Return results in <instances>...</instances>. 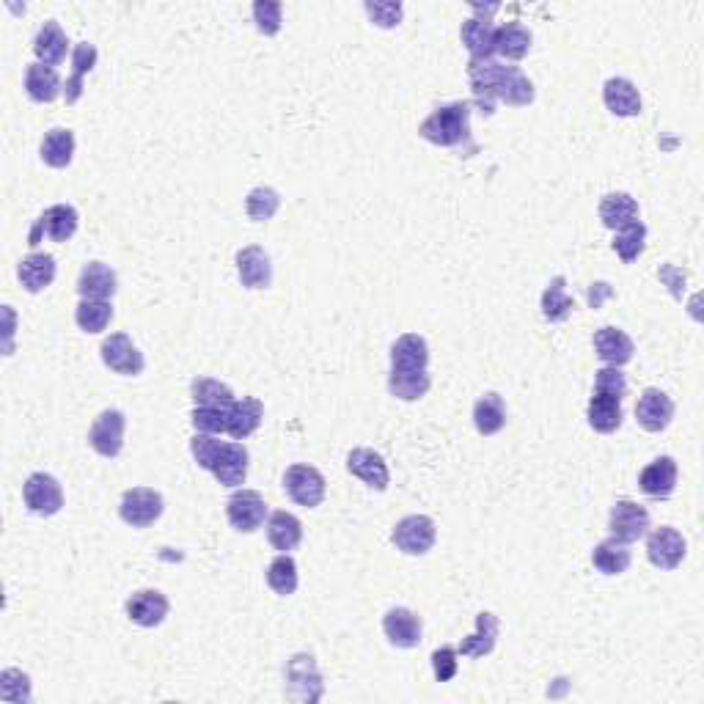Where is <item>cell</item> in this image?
Listing matches in <instances>:
<instances>
[{
  "instance_id": "6da1fadb",
  "label": "cell",
  "mask_w": 704,
  "mask_h": 704,
  "mask_svg": "<svg viewBox=\"0 0 704 704\" xmlns=\"http://www.w3.org/2000/svg\"><path fill=\"white\" fill-rule=\"evenodd\" d=\"M468 80L473 97L484 113H493L495 102H506L512 108H523L534 102V83L517 66L501 64L498 58H471Z\"/></svg>"
},
{
  "instance_id": "7a4b0ae2",
  "label": "cell",
  "mask_w": 704,
  "mask_h": 704,
  "mask_svg": "<svg viewBox=\"0 0 704 704\" xmlns=\"http://www.w3.org/2000/svg\"><path fill=\"white\" fill-rule=\"evenodd\" d=\"M468 132H471V102H462V99L435 108L418 127V135L424 141L446 146V149L468 141Z\"/></svg>"
},
{
  "instance_id": "3957f363",
  "label": "cell",
  "mask_w": 704,
  "mask_h": 704,
  "mask_svg": "<svg viewBox=\"0 0 704 704\" xmlns=\"http://www.w3.org/2000/svg\"><path fill=\"white\" fill-rule=\"evenodd\" d=\"M325 693L322 685V674L317 669L314 655H292L286 663V696L295 702H319Z\"/></svg>"
},
{
  "instance_id": "277c9868",
  "label": "cell",
  "mask_w": 704,
  "mask_h": 704,
  "mask_svg": "<svg viewBox=\"0 0 704 704\" xmlns=\"http://www.w3.org/2000/svg\"><path fill=\"white\" fill-rule=\"evenodd\" d=\"M435 539H438V528H435V520L427 515L402 517L391 531V542L405 556H424L435 548Z\"/></svg>"
},
{
  "instance_id": "5b68a950",
  "label": "cell",
  "mask_w": 704,
  "mask_h": 704,
  "mask_svg": "<svg viewBox=\"0 0 704 704\" xmlns=\"http://www.w3.org/2000/svg\"><path fill=\"white\" fill-rule=\"evenodd\" d=\"M163 495L152 487H132L121 495L119 515L121 520L132 528H149L154 526L163 515Z\"/></svg>"
},
{
  "instance_id": "8992f818",
  "label": "cell",
  "mask_w": 704,
  "mask_h": 704,
  "mask_svg": "<svg viewBox=\"0 0 704 704\" xmlns=\"http://www.w3.org/2000/svg\"><path fill=\"white\" fill-rule=\"evenodd\" d=\"M498 11V3H490V6H473V17L471 20L462 22V44L465 50L471 53V58H495L493 53V36H495V25H493V14Z\"/></svg>"
},
{
  "instance_id": "52a82bcc",
  "label": "cell",
  "mask_w": 704,
  "mask_h": 704,
  "mask_svg": "<svg viewBox=\"0 0 704 704\" xmlns=\"http://www.w3.org/2000/svg\"><path fill=\"white\" fill-rule=\"evenodd\" d=\"M284 490L297 506L314 509V506L322 504V498H325V476H322L314 465L297 462V465H289V468H286Z\"/></svg>"
},
{
  "instance_id": "ba28073f",
  "label": "cell",
  "mask_w": 704,
  "mask_h": 704,
  "mask_svg": "<svg viewBox=\"0 0 704 704\" xmlns=\"http://www.w3.org/2000/svg\"><path fill=\"white\" fill-rule=\"evenodd\" d=\"M22 498H25V506L31 509L33 515L39 517L58 515L61 506H64V490L50 473H31L28 482L22 484Z\"/></svg>"
},
{
  "instance_id": "9c48e42d",
  "label": "cell",
  "mask_w": 704,
  "mask_h": 704,
  "mask_svg": "<svg viewBox=\"0 0 704 704\" xmlns=\"http://www.w3.org/2000/svg\"><path fill=\"white\" fill-rule=\"evenodd\" d=\"M124 427H127V418L121 410H102L94 424L88 429V443L91 449L97 451L99 457H119L121 446H124Z\"/></svg>"
},
{
  "instance_id": "30bf717a",
  "label": "cell",
  "mask_w": 704,
  "mask_h": 704,
  "mask_svg": "<svg viewBox=\"0 0 704 704\" xmlns=\"http://www.w3.org/2000/svg\"><path fill=\"white\" fill-rule=\"evenodd\" d=\"M77 209L69 207V204H53L42 212V218L33 223L31 237H28V245H39L42 237H50L53 242H66L75 237L77 231Z\"/></svg>"
},
{
  "instance_id": "8fae6325",
  "label": "cell",
  "mask_w": 704,
  "mask_h": 704,
  "mask_svg": "<svg viewBox=\"0 0 704 704\" xmlns=\"http://www.w3.org/2000/svg\"><path fill=\"white\" fill-rule=\"evenodd\" d=\"M688 553V542L677 528L660 526L647 537V556L658 570H677Z\"/></svg>"
},
{
  "instance_id": "7c38bea8",
  "label": "cell",
  "mask_w": 704,
  "mask_h": 704,
  "mask_svg": "<svg viewBox=\"0 0 704 704\" xmlns=\"http://www.w3.org/2000/svg\"><path fill=\"white\" fill-rule=\"evenodd\" d=\"M264 515H267V504H264L262 493H256V490H237L226 501V517H229L231 528L240 534H253L264 523Z\"/></svg>"
},
{
  "instance_id": "4fadbf2b",
  "label": "cell",
  "mask_w": 704,
  "mask_h": 704,
  "mask_svg": "<svg viewBox=\"0 0 704 704\" xmlns=\"http://www.w3.org/2000/svg\"><path fill=\"white\" fill-rule=\"evenodd\" d=\"M102 363L108 366L110 372L124 374V377H135L143 372V352L132 344V339L127 333H113L108 339L102 341Z\"/></svg>"
},
{
  "instance_id": "5bb4252c",
  "label": "cell",
  "mask_w": 704,
  "mask_h": 704,
  "mask_svg": "<svg viewBox=\"0 0 704 704\" xmlns=\"http://www.w3.org/2000/svg\"><path fill=\"white\" fill-rule=\"evenodd\" d=\"M608 528L611 537L622 539V542H636L649 531V512L644 506H638L630 498H622L611 506V517H608Z\"/></svg>"
},
{
  "instance_id": "9a60e30c",
  "label": "cell",
  "mask_w": 704,
  "mask_h": 704,
  "mask_svg": "<svg viewBox=\"0 0 704 704\" xmlns=\"http://www.w3.org/2000/svg\"><path fill=\"white\" fill-rule=\"evenodd\" d=\"M383 633L394 647L413 649L421 644L424 625H421V616L413 614L410 608H391L383 616Z\"/></svg>"
},
{
  "instance_id": "2e32d148",
  "label": "cell",
  "mask_w": 704,
  "mask_h": 704,
  "mask_svg": "<svg viewBox=\"0 0 704 704\" xmlns=\"http://www.w3.org/2000/svg\"><path fill=\"white\" fill-rule=\"evenodd\" d=\"M347 471L352 476H358L366 487H372L377 493H383L388 482H391V473H388L383 454H377L374 449H352L347 454Z\"/></svg>"
},
{
  "instance_id": "e0dca14e",
  "label": "cell",
  "mask_w": 704,
  "mask_h": 704,
  "mask_svg": "<svg viewBox=\"0 0 704 704\" xmlns=\"http://www.w3.org/2000/svg\"><path fill=\"white\" fill-rule=\"evenodd\" d=\"M636 418L641 429L647 432H663L674 418V402L669 394H663L660 388H647L644 394L638 396Z\"/></svg>"
},
{
  "instance_id": "ac0fdd59",
  "label": "cell",
  "mask_w": 704,
  "mask_h": 704,
  "mask_svg": "<svg viewBox=\"0 0 704 704\" xmlns=\"http://www.w3.org/2000/svg\"><path fill=\"white\" fill-rule=\"evenodd\" d=\"M168 611H171V603H168V597H165L163 592H157V589H141V592H135L130 600H127V616H130L138 627L163 625Z\"/></svg>"
},
{
  "instance_id": "d6986e66",
  "label": "cell",
  "mask_w": 704,
  "mask_h": 704,
  "mask_svg": "<svg viewBox=\"0 0 704 704\" xmlns=\"http://www.w3.org/2000/svg\"><path fill=\"white\" fill-rule=\"evenodd\" d=\"M237 275L245 289H267L273 284V264L259 245H248L237 253Z\"/></svg>"
},
{
  "instance_id": "ffe728a7",
  "label": "cell",
  "mask_w": 704,
  "mask_h": 704,
  "mask_svg": "<svg viewBox=\"0 0 704 704\" xmlns=\"http://www.w3.org/2000/svg\"><path fill=\"white\" fill-rule=\"evenodd\" d=\"M594 350H597V358L605 363V366H625V363L633 361V352H636V344L633 339L627 336L625 330L619 328H600L594 333Z\"/></svg>"
},
{
  "instance_id": "44dd1931",
  "label": "cell",
  "mask_w": 704,
  "mask_h": 704,
  "mask_svg": "<svg viewBox=\"0 0 704 704\" xmlns=\"http://www.w3.org/2000/svg\"><path fill=\"white\" fill-rule=\"evenodd\" d=\"M677 462L674 457H658L638 473V487L649 498H669L677 487Z\"/></svg>"
},
{
  "instance_id": "7402d4cb",
  "label": "cell",
  "mask_w": 704,
  "mask_h": 704,
  "mask_svg": "<svg viewBox=\"0 0 704 704\" xmlns=\"http://www.w3.org/2000/svg\"><path fill=\"white\" fill-rule=\"evenodd\" d=\"M429 347L416 333H405L391 347V372H427Z\"/></svg>"
},
{
  "instance_id": "603a6c76",
  "label": "cell",
  "mask_w": 704,
  "mask_h": 704,
  "mask_svg": "<svg viewBox=\"0 0 704 704\" xmlns=\"http://www.w3.org/2000/svg\"><path fill=\"white\" fill-rule=\"evenodd\" d=\"M603 102L605 108L611 110L614 116H622V119H630V116H638V113H641V94H638L636 83L627 80V77H611V80H605Z\"/></svg>"
},
{
  "instance_id": "cb8c5ba5",
  "label": "cell",
  "mask_w": 704,
  "mask_h": 704,
  "mask_svg": "<svg viewBox=\"0 0 704 704\" xmlns=\"http://www.w3.org/2000/svg\"><path fill=\"white\" fill-rule=\"evenodd\" d=\"M116 286V273L102 262H88L77 278V292L83 300H110L116 295Z\"/></svg>"
},
{
  "instance_id": "d4e9b609",
  "label": "cell",
  "mask_w": 704,
  "mask_h": 704,
  "mask_svg": "<svg viewBox=\"0 0 704 704\" xmlns=\"http://www.w3.org/2000/svg\"><path fill=\"white\" fill-rule=\"evenodd\" d=\"M248 460L251 457H248V449L242 443H223L218 462L209 473L223 487H240V484H245V476H248Z\"/></svg>"
},
{
  "instance_id": "484cf974",
  "label": "cell",
  "mask_w": 704,
  "mask_h": 704,
  "mask_svg": "<svg viewBox=\"0 0 704 704\" xmlns=\"http://www.w3.org/2000/svg\"><path fill=\"white\" fill-rule=\"evenodd\" d=\"M262 416L264 405L259 399H253V396L234 399V405L229 407V418H226V432L234 440L251 438L253 432L259 429V424H262Z\"/></svg>"
},
{
  "instance_id": "4316f807",
  "label": "cell",
  "mask_w": 704,
  "mask_h": 704,
  "mask_svg": "<svg viewBox=\"0 0 704 704\" xmlns=\"http://www.w3.org/2000/svg\"><path fill=\"white\" fill-rule=\"evenodd\" d=\"M498 630H501L498 616L490 614V611H482V614L476 616V633L462 638L457 652L465 655V658H484V655H490L495 649V641H498Z\"/></svg>"
},
{
  "instance_id": "83f0119b",
  "label": "cell",
  "mask_w": 704,
  "mask_h": 704,
  "mask_svg": "<svg viewBox=\"0 0 704 704\" xmlns=\"http://www.w3.org/2000/svg\"><path fill=\"white\" fill-rule=\"evenodd\" d=\"M66 50H69V39H66L64 28L55 20H47L33 39V53L39 58V64L58 66L64 64Z\"/></svg>"
},
{
  "instance_id": "f1b7e54d",
  "label": "cell",
  "mask_w": 704,
  "mask_h": 704,
  "mask_svg": "<svg viewBox=\"0 0 704 704\" xmlns=\"http://www.w3.org/2000/svg\"><path fill=\"white\" fill-rule=\"evenodd\" d=\"M528 50H531V31H528L526 25H520V22H504V25L495 28V55L509 58V61H520V58H526Z\"/></svg>"
},
{
  "instance_id": "f546056e",
  "label": "cell",
  "mask_w": 704,
  "mask_h": 704,
  "mask_svg": "<svg viewBox=\"0 0 704 704\" xmlns=\"http://www.w3.org/2000/svg\"><path fill=\"white\" fill-rule=\"evenodd\" d=\"M17 275H20L22 286L36 295V292H42L55 281V256L39 251L28 253L17 267Z\"/></svg>"
},
{
  "instance_id": "4dcf8cb0",
  "label": "cell",
  "mask_w": 704,
  "mask_h": 704,
  "mask_svg": "<svg viewBox=\"0 0 704 704\" xmlns=\"http://www.w3.org/2000/svg\"><path fill=\"white\" fill-rule=\"evenodd\" d=\"M586 416H589V424H592L594 432L611 435V432L622 427V396L594 391L592 399H589V413Z\"/></svg>"
},
{
  "instance_id": "1f68e13d",
  "label": "cell",
  "mask_w": 704,
  "mask_h": 704,
  "mask_svg": "<svg viewBox=\"0 0 704 704\" xmlns=\"http://www.w3.org/2000/svg\"><path fill=\"white\" fill-rule=\"evenodd\" d=\"M97 47L88 42H80L75 44V50H72V77L66 80L64 86V99L66 105H75L77 99L83 97V77L97 66Z\"/></svg>"
},
{
  "instance_id": "d6a6232c",
  "label": "cell",
  "mask_w": 704,
  "mask_h": 704,
  "mask_svg": "<svg viewBox=\"0 0 704 704\" xmlns=\"http://www.w3.org/2000/svg\"><path fill=\"white\" fill-rule=\"evenodd\" d=\"M267 539H270V545L275 550L289 553V550H295L303 542V523L292 512H284V509L273 512L270 523H267Z\"/></svg>"
},
{
  "instance_id": "836d02e7",
  "label": "cell",
  "mask_w": 704,
  "mask_h": 704,
  "mask_svg": "<svg viewBox=\"0 0 704 704\" xmlns=\"http://www.w3.org/2000/svg\"><path fill=\"white\" fill-rule=\"evenodd\" d=\"M600 220L608 229H625L638 220V204L630 193H608L600 201Z\"/></svg>"
},
{
  "instance_id": "e575fe53",
  "label": "cell",
  "mask_w": 704,
  "mask_h": 704,
  "mask_svg": "<svg viewBox=\"0 0 704 704\" xmlns=\"http://www.w3.org/2000/svg\"><path fill=\"white\" fill-rule=\"evenodd\" d=\"M25 91L33 102H53L61 94V77L53 66L31 64L25 69Z\"/></svg>"
},
{
  "instance_id": "d590c367",
  "label": "cell",
  "mask_w": 704,
  "mask_h": 704,
  "mask_svg": "<svg viewBox=\"0 0 704 704\" xmlns=\"http://www.w3.org/2000/svg\"><path fill=\"white\" fill-rule=\"evenodd\" d=\"M473 424L479 429V435L490 438L495 432L506 427V405L498 394H484L473 405Z\"/></svg>"
},
{
  "instance_id": "8d00e7d4",
  "label": "cell",
  "mask_w": 704,
  "mask_h": 704,
  "mask_svg": "<svg viewBox=\"0 0 704 704\" xmlns=\"http://www.w3.org/2000/svg\"><path fill=\"white\" fill-rule=\"evenodd\" d=\"M630 548H627V542H622V539H603L597 548L592 550V564L594 570H600L603 575H622V572L630 567Z\"/></svg>"
},
{
  "instance_id": "74e56055",
  "label": "cell",
  "mask_w": 704,
  "mask_h": 704,
  "mask_svg": "<svg viewBox=\"0 0 704 704\" xmlns=\"http://www.w3.org/2000/svg\"><path fill=\"white\" fill-rule=\"evenodd\" d=\"M39 152H42V160L50 168H66L75 157V132L64 130V127H53L44 135Z\"/></svg>"
},
{
  "instance_id": "f35d334b",
  "label": "cell",
  "mask_w": 704,
  "mask_h": 704,
  "mask_svg": "<svg viewBox=\"0 0 704 704\" xmlns=\"http://www.w3.org/2000/svg\"><path fill=\"white\" fill-rule=\"evenodd\" d=\"M572 308H575V300L567 295V281L556 275L542 292V317L548 322H564L572 314Z\"/></svg>"
},
{
  "instance_id": "ab89813d",
  "label": "cell",
  "mask_w": 704,
  "mask_h": 704,
  "mask_svg": "<svg viewBox=\"0 0 704 704\" xmlns=\"http://www.w3.org/2000/svg\"><path fill=\"white\" fill-rule=\"evenodd\" d=\"M432 377L427 372H391L388 374V391L402 402H416L427 396Z\"/></svg>"
},
{
  "instance_id": "60d3db41",
  "label": "cell",
  "mask_w": 704,
  "mask_h": 704,
  "mask_svg": "<svg viewBox=\"0 0 704 704\" xmlns=\"http://www.w3.org/2000/svg\"><path fill=\"white\" fill-rule=\"evenodd\" d=\"M113 319L110 300H80L75 308V322L83 333H102Z\"/></svg>"
},
{
  "instance_id": "b9f144b4",
  "label": "cell",
  "mask_w": 704,
  "mask_h": 704,
  "mask_svg": "<svg viewBox=\"0 0 704 704\" xmlns=\"http://www.w3.org/2000/svg\"><path fill=\"white\" fill-rule=\"evenodd\" d=\"M190 396L201 407H226L229 410L234 405V394H231L229 385L212 380V377H196L190 383Z\"/></svg>"
},
{
  "instance_id": "7bdbcfd3",
  "label": "cell",
  "mask_w": 704,
  "mask_h": 704,
  "mask_svg": "<svg viewBox=\"0 0 704 704\" xmlns=\"http://www.w3.org/2000/svg\"><path fill=\"white\" fill-rule=\"evenodd\" d=\"M267 583L275 594L281 597H289V594L297 592V564L289 553H281L270 561L267 567Z\"/></svg>"
},
{
  "instance_id": "ee69618b",
  "label": "cell",
  "mask_w": 704,
  "mask_h": 704,
  "mask_svg": "<svg viewBox=\"0 0 704 704\" xmlns=\"http://www.w3.org/2000/svg\"><path fill=\"white\" fill-rule=\"evenodd\" d=\"M644 242H647V226H644L641 220H636V223H630L625 229L616 231L614 251L619 253L622 262L633 264L638 256L644 253Z\"/></svg>"
},
{
  "instance_id": "f6af8a7d",
  "label": "cell",
  "mask_w": 704,
  "mask_h": 704,
  "mask_svg": "<svg viewBox=\"0 0 704 704\" xmlns=\"http://www.w3.org/2000/svg\"><path fill=\"white\" fill-rule=\"evenodd\" d=\"M278 209H281V196L275 193L273 187H253L248 198H245V212L256 223L273 220Z\"/></svg>"
},
{
  "instance_id": "bcb514c9",
  "label": "cell",
  "mask_w": 704,
  "mask_h": 704,
  "mask_svg": "<svg viewBox=\"0 0 704 704\" xmlns=\"http://www.w3.org/2000/svg\"><path fill=\"white\" fill-rule=\"evenodd\" d=\"M253 22L264 36H275L281 31V22H284V6L278 0H256L253 3Z\"/></svg>"
},
{
  "instance_id": "7dc6e473",
  "label": "cell",
  "mask_w": 704,
  "mask_h": 704,
  "mask_svg": "<svg viewBox=\"0 0 704 704\" xmlns=\"http://www.w3.org/2000/svg\"><path fill=\"white\" fill-rule=\"evenodd\" d=\"M226 418H229V410L226 407H193L190 413V421L196 432H204V435H220L226 432Z\"/></svg>"
},
{
  "instance_id": "c3c4849f",
  "label": "cell",
  "mask_w": 704,
  "mask_h": 704,
  "mask_svg": "<svg viewBox=\"0 0 704 704\" xmlns=\"http://www.w3.org/2000/svg\"><path fill=\"white\" fill-rule=\"evenodd\" d=\"M220 451H223V443H220L215 435L196 432L193 440H190V454H193V460L198 462V468H204V471H212V468H215Z\"/></svg>"
},
{
  "instance_id": "681fc988",
  "label": "cell",
  "mask_w": 704,
  "mask_h": 704,
  "mask_svg": "<svg viewBox=\"0 0 704 704\" xmlns=\"http://www.w3.org/2000/svg\"><path fill=\"white\" fill-rule=\"evenodd\" d=\"M363 9H366L369 20H372L377 28H396V25L402 22V14H405L402 3H394V0H374V3L372 0H366Z\"/></svg>"
},
{
  "instance_id": "f907efd6",
  "label": "cell",
  "mask_w": 704,
  "mask_h": 704,
  "mask_svg": "<svg viewBox=\"0 0 704 704\" xmlns=\"http://www.w3.org/2000/svg\"><path fill=\"white\" fill-rule=\"evenodd\" d=\"M594 391L600 394H614L625 396L627 394V377L616 366H603L597 377H594Z\"/></svg>"
},
{
  "instance_id": "816d5d0a",
  "label": "cell",
  "mask_w": 704,
  "mask_h": 704,
  "mask_svg": "<svg viewBox=\"0 0 704 704\" xmlns=\"http://www.w3.org/2000/svg\"><path fill=\"white\" fill-rule=\"evenodd\" d=\"M432 671H435V680L449 682L457 677V649L440 647L432 652Z\"/></svg>"
},
{
  "instance_id": "f5cc1de1",
  "label": "cell",
  "mask_w": 704,
  "mask_h": 704,
  "mask_svg": "<svg viewBox=\"0 0 704 704\" xmlns=\"http://www.w3.org/2000/svg\"><path fill=\"white\" fill-rule=\"evenodd\" d=\"M658 278L663 281V284L669 286L671 295L677 297V300H682V289H685V273H682L680 267H674V264H663L658 270Z\"/></svg>"
},
{
  "instance_id": "db71d44e",
  "label": "cell",
  "mask_w": 704,
  "mask_h": 704,
  "mask_svg": "<svg viewBox=\"0 0 704 704\" xmlns=\"http://www.w3.org/2000/svg\"><path fill=\"white\" fill-rule=\"evenodd\" d=\"M603 297H611L608 284H592V289H589V303H592V308L600 306V303H603Z\"/></svg>"
}]
</instances>
